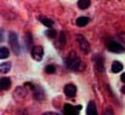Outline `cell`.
I'll use <instances>...</instances> for the list:
<instances>
[{
    "mask_svg": "<svg viewBox=\"0 0 125 115\" xmlns=\"http://www.w3.org/2000/svg\"><path fill=\"white\" fill-rule=\"evenodd\" d=\"M66 66H67V68L68 69H71V70H83L84 68H85V66H84V63L80 61V58L79 57H77L74 53H72L67 59H66Z\"/></svg>",
    "mask_w": 125,
    "mask_h": 115,
    "instance_id": "obj_1",
    "label": "cell"
},
{
    "mask_svg": "<svg viewBox=\"0 0 125 115\" xmlns=\"http://www.w3.org/2000/svg\"><path fill=\"white\" fill-rule=\"evenodd\" d=\"M9 44L11 46V50L15 55H20L21 53V46L18 42V37L15 32H10L9 33Z\"/></svg>",
    "mask_w": 125,
    "mask_h": 115,
    "instance_id": "obj_2",
    "label": "cell"
},
{
    "mask_svg": "<svg viewBox=\"0 0 125 115\" xmlns=\"http://www.w3.org/2000/svg\"><path fill=\"white\" fill-rule=\"evenodd\" d=\"M107 50L111 51V52H114V53H122L125 51V47L119 44L118 41H114V40H109L107 42Z\"/></svg>",
    "mask_w": 125,
    "mask_h": 115,
    "instance_id": "obj_3",
    "label": "cell"
},
{
    "mask_svg": "<svg viewBox=\"0 0 125 115\" xmlns=\"http://www.w3.org/2000/svg\"><path fill=\"white\" fill-rule=\"evenodd\" d=\"M77 40H78V42H79L80 50L83 51L84 53H89V51H90V44H89V41L85 39V37L82 35V34H79V35H77Z\"/></svg>",
    "mask_w": 125,
    "mask_h": 115,
    "instance_id": "obj_4",
    "label": "cell"
},
{
    "mask_svg": "<svg viewBox=\"0 0 125 115\" xmlns=\"http://www.w3.org/2000/svg\"><path fill=\"white\" fill-rule=\"evenodd\" d=\"M82 109V105H72V104H64L63 112L66 115H79Z\"/></svg>",
    "mask_w": 125,
    "mask_h": 115,
    "instance_id": "obj_5",
    "label": "cell"
},
{
    "mask_svg": "<svg viewBox=\"0 0 125 115\" xmlns=\"http://www.w3.org/2000/svg\"><path fill=\"white\" fill-rule=\"evenodd\" d=\"M32 57H33L34 61H38V62L42 61V57H44V48H42V46L38 45V46H34L33 47V50H32Z\"/></svg>",
    "mask_w": 125,
    "mask_h": 115,
    "instance_id": "obj_6",
    "label": "cell"
},
{
    "mask_svg": "<svg viewBox=\"0 0 125 115\" xmlns=\"http://www.w3.org/2000/svg\"><path fill=\"white\" fill-rule=\"evenodd\" d=\"M64 95H66L67 97H69V98L75 97V95H77V87H75V85H73V84H67V85L64 86Z\"/></svg>",
    "mask_w": 125,
    "mask_h": 115,
    "instance_id": "obj_7",
    "label": "cell"
},
{
    "mask_svg": "<svg viewBox=\"0 0 125 115\" xmlns=\"http://www.w3.org/2000/svg\"><path fill=\"white\" fill-rule=\"evenodd\" d=\"M94 62H95L96 68H97L98 72H103V70H104V67H103V57H102L101 55H95Z\"/></svg>",
    "mask_w": 125,
    "mask_h": 115,
    "instance_id": "obj_8",
    "label": "cell"
},
{
    "mask_svg": "<svg viewBox=\"0 0 125 115\" xmlns=\"http://www.w3.org/2000/svg\"><path fill=\"white\" fill-rule=\"evenodd\" d=\"M33 95H34V98L40 101L45 98V95H44V91L40 86H33Z\"/></svg>",
    "mask_w": 125,
    "mask_h": 115,
    "instance_id": "obj_9",
    "label": "cell"
},
{
    "mask_svg": "<svg viewBox=\"0 0 125 115\" xmlns=\"http://www.w3.org/2000/svg\"><path fill=\"white\" fill-rule=\"evenodd\" d=\"M86 114L87 115H98L97 114V109H96V104L90 101L87 104V109H86Z\"/></svg>",
    "mask_w": 125,
    "mask_h": 115,
    "instance_id": "obj_10",
    "label": "cell"
},
{
    "mask_svg": "<svg viewBox=\"0 0 125 115\" xmlns=\"http://www.w3.org/2000/svg\"><path fill=\"white\" fill-rule=\"evenodd\" d=\"M64 44H66V37H64V33L61 32L60 35H58V38H57V40L55 41V45H56L57 47H63Z\"/></svg>",
    "mask_w": 125,
    "mask_h": 115,
    "instance_id": "obj_11",
    "label": "cell"
},
{
    "mask_svg": "<svg viewBox=\"0 0 125 115\" xmlns=\"http://www.w3.org/2000/svg\"><path fill=\"white\" fill-rule=\"evenodd\" d=\"M11 86V80L9 77H1V81H0V88L1 90H9Z\"/></svg>",
    "mask_w": 125,
    "mask_h": 115,
    "instance_id": "obj_12",
    "label": "cell"
},
{
    "mask_svg": "<svg viewBox=\"0 0 125 115\" xmlns=\"http://www.w3.org/2000/svg\"><path fill=\"white\" fill-rule=\"evenodd\" d=\"M39 21L42 22L44 26L49 27L50 29H51V28H52V26H53V21H52V19H50L49 17H45V16H40V17H39Z\"/></svg>",
    "mask_w": 125,
    "mask_h": 115,
    "instance_id": "obj_13",
    "label": "cell"
},
{
    "mask_svg": "<svg viewBox=\"0 0 125 115\" xmlns=\"http://www.w3.org/2000/svg\"><path fill=\"white\" fill-rule=\"evenodd\" d=\"M123 63L122 62H118V61H115V62H113V64H112V72L113 73H119V72H122L123 70Z\"/></svg>",
    "mask_w": 125,
    "mask_h": 115,
    "instance_id": "obj_14",
    "label": "cell"
},
{
    "mask_svg": "<svg viewBox=\"0 0 125 115\" xmlns=\"http://www.w3.org/2000/svg\"><path fill=\"white\" fill-rule=\"evenodd\" d=\"M77 26L78 27H85L87 23H89V17H86V16H80L78 19H77Z\"/></svg>",
    "mask_w": 125,
    "mask_h": 115,
    "instance_id": "obj_15",
    "label": "cell"
},
{
    "mask_svg": "<svg viewBox=\"0 0 125 115\" xmlns=\"http://www.w3.org/2000/svg\"><path fill=\"white\" fill-rule=\"evenodd\" d=\"M10 69H11V63H10V62L1 63V66H0V72H1V74H6V73H9Z\"/></svg>",
    "mask_w": 125,
    "mask_h": 115,
    "instance_id": "obj_16",
    "label": "cell"
},
{
    "mask_svg": "<svg viewBox=\"0 0 125 115\" xmlns=\"http://www.w3.org/2000/svg\"><path fill=\"white\" fill-rule=\"evenodd\" d=\"M90 4H91L90 0H79L78 1V7L80 10H85V9H87L90 6Z\"/></svg>",
    "mask_w": 125,
    "mask_h": 115,
    "instance_id": "obj_17",
    "label": "cell"
},
{
    "mask_svg": "<svg viewBox=\"0 0 125 115\" xmlns=\"http://www.w3.org/2000/svg\"><path fill=\"white\" fill-rule=\"evenodd\" d=\"M9 56H10V51H9V48H6V47H1V50H0V58L6 59Z\"/></svg>",
    "mask_w": 125,
    "mask_h": 115,
    "instance_id": "obj_18",
    "label": "cell"
},
{
    "mask_svg": "<svg viewBox=\"0 0 125 115\" xmlns=\"http://www.w3.org/2000/svg\"><path fill=\"white\" fill-rule=\"evenodd\" d=\"M45 34L47 35V38L49 39H55V37H57V35H58V34H57V32H56L55 29H52V28H51V29H47Z\"/></svg>",
    "mask_w": 125,
    "mask_h": 115,
    "instance_id": "obj_19",
    "label": "cell"
},
{
    "mask_svg": "<svg viewBox=\"0 0 125 115\" xmlns=\"http://www.w3.org/2000/svg\"><path fill=\"white\" fill-rule=\"evenodd\" d=\"M45 72H46V73H49V74H50V73L52 74V73H55V72H56V68H55V66H53V64H49V66H46Z\"/></svg>",
    "mask_w": 125,
    "mask_h": 115,
    "instance_id": "obj_20",
    "label": "cell"
},
{
    "mask_svg": "<svg viewBox=\"0 0 125 115\" xmlns=\"http://www.w3.org/2000/svg\"><path fill=\"white\" fill-rule=\"evenodd\" d=\"M104 115H113V113H112V109H111V108H107V109L104 110Z\"/></svg>",
    "mask_w": 125,
    "mask_h": 115,
    "instance_id": "obj_21",
    "label": "cell"
},
{
    "mask_svg": "<svg viewBox=\"0 0 125 115\" xmlns=\"http://www.w3.org/2000/svg\"><path fill=\"white\" fill-rule=\"evenodd\" d=\"M119 39L125 44V33H120V34H119Z\"/></svg>",
    "mask_w": 125,
    "mask_h": 115,
    "instance_id": "obj_22",
    "label": "cell"
},
{
    "mask_svg": "<svg viewBox=\"0 0 125 115\" xmlns=\"http://www.w3.org/2000/svg\"><path fill=\"white\" fill-rule=\"evenodd\" d=\"M42 115H61V114H57L55 112H46V113H44Z\"/></svg>",
    "mask_w": 125,
    "mask_h": 115,
    "instance_id": "obj_23",
    "label": "cell"
},
{
    "mask_svg": "<svg viewBox=\"0 0 125 115\" xmlns=\"http://www.w3.org/2000/svg\"><path fill=\"white\" fill-rule=\"evenodd\" d=\"M120 79H122V81H123V82H125V73H123V74H122Z\"/></svg>",
    "mask_w": 125,
    "mask_h": 115,
    "instance_id": "obj_24",
    "label": "cell"
},
{
    "mask_svg": "<svg viewBox=\"0 0 125 115\" xmlns=\"http://www.w3.org/2000/svg\"><path fill=\"white\" fill-rule=\"evenodd\" d=\"M122 92L125 95V86H123V87H122Z\"/></svg>",
    "mask_w": 125,
    "mask_h": 115,
    "instance_id": "obj_25",
    "label": "cell"
}]
</instances>
